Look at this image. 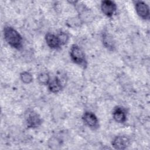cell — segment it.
<instances>
[{
    "label": "cell",
    "mask_w": 150,
    "mask_h": 150,
    "mask_svg": "<svg viewBox=\"0 0 150 150\" xmlns=\"http://www.w3.org/2000/svg\"><path fill=\"white\" fill-rule=\"evenodd\" d=\"M4 36L6 42L12 47L20 49L22 46V38L19 33L11 26L4 29Z\"/></svg>",
    "instance_id": "1"
},
{
    "label": "cell",
    "mask_w": 150,
    "mask_h": 150,
    "mask_svg": "<svg viewBox=\"0 0 150 150\" xmlns=\"http://www.w3.org/2000/svg\"><path fill=\"white\" fill-rule=\"evenodd\" d=\"M70 56L71 60L74 63L83 67L84 69L86 68L87 62L84 52L78 45H72L70 50Z\"/></svg>",
    "instance_id": "2"
},
{
    "label": "cell",
    "mask_w": 150,
    "mask_h": 150,
    "mask_svg": "<svg viewBox=\"0 0 150 150\" xmlns=\"http://www.w3.org/2000/svg\"><path fill=\"white\" fill-rule=\"evenodd\" d=\"M75 8L79 13V16L83 23H88L93 19V13L85 4L79 2H75Z\"/></svg>",
    "instance_id": "3"
},
{
    "label": "cell",
    "mask_w": 150,
    "mask_h": 150,
    "mask_svg": "<svg viewBox=\"0 0 150 150\" xmlns=\"http://www.w3.org/2000/svg\"><path fill=\"white\" fill-rule=\"evenodd\" d=\"M135 8L137 15L144 20L149 19V8L144 1H138L135 2Z\"/></svg>",
    "instance_id": "4"
},
{
    "label": "cell",
    "mask_w": 150,
    "mask_h": 150,
    "mask_svg": "<svg viewBox=\"0 0 150 150\" xmlns=\"http://www.w3.org/2000/svg\"><path fill=\"white\" fill-rule=\"evenodd\" d=\"M26 123L28 128H35L39 127L42 124V120L38 113L30 111L28 112L26 116Z\"/></svg>",
    "instance_id": "5"
},
{
    "label": "cell",
    "mask_w": 150,
    "mask_h": 150,
    "mask_svg": "<svg viewBox=\"0 0 150 150\" xmlns=\"http://www.w3.org/2000/svg\"><path fill=\"white\" fill-rule=\"evenodd\" d=\"M82 118L84 123L92 129H96L98 128V120L96 115L92 112H85L83 115Z\"/></svg>",
    "instance_id": "6"
},
{
    "label": "cell",
    "mask_w": 150,
    "mask_h": 150,
    "mask_svg": "<svg viewBox=\"0 0 150 150\" xmlns=\"http://www.w3.org/2000/svg\"><path fill=\"white\" fill-rule=\"evenodd\" d=\"M101 10L107 17H111L117 10V5L112 1H103L101 3Z\"/></svg>",
    "instance_id": "7"
},
{
    "label": "cell",
    "mask_w": 150,
    "mask_h": 150,
    "mask_svg": "<svg viewBox=\"0 0 150 150\" xmlns=\"http://www.w3.org/2000/svg\"><path fill=\"white\" fill-rule=\"evenodd\" d=\"M65 80L63 77L56 76L55 78L50 81L48 85L49 90L53 93H58L63 87V81Z\"/></svg>",
    "instance_id": "8"
},
{
    "label": "cell",
    "mask_w": 150,
    "mask_h": 150,
    "mask_svg": "<svg viewBox=\"0 0 150 150\" xmlns=\"http://www.w3.org/2000/svg\"><path fill=\"white\" fill-rule=\"evenodd\" d=\"M130 144L129 139L124 135L117 136L112 141V146L116 149H125Z\"/></svg>",
    "instance_id": "9"
},
{
    "label": "cell",
    "mask_w": 150,
    "mask_h": 150,
    "mask_svg": "<svg viewBox=\"0 0 150 150\" xmlns=\"http://www.w3.org/2000/svg\"><path fill=\"white\" fill-rule=\"evenodd\" d=\"M45 40L47 46L53 49H59L61 46L57 35L52 33H47L45 35Z\"/></svg>",
    "instance_id": "10"
},
{
    "label": "cell",
    "mask_w": 150,
    "mask_h": 150,
    "mask_svg": "<svg viewBox=\"0 0 150 150\" xmlns=\"http://www.w3.org/2000/svg\"><path fill=\"white\" fill-rule=\"evenodd\" d=\"M114 120L118 123H123L127 120V114L124 108L122 107H116L112 112Z\"/></svg>",
    "instance_id": "11"
},
{
    "label": "cell",
    "mask_w": 150,
    "mask_h": 150,
    "mask_svg": "<svg viewBox=\"0 0 150 150\" xmlns=\"http://www.w3.org/2000/svg\"><path fill=\"white\" fill-rule=\"evenodd\" d=\"M103 44L110 50H113L115 49V42L111 35L107 32H104L102 35Z\"/></svg>",
    "instance_id": "12"
},
{
    "label": "cell",
    "mask_w": 150,
    "mask_h": 150,
    "mask_svg": "<svg viewBox=\"0 0 150 150\" xmlns=\"http://www.w3.org/2000/svg\"><path fill=\"white\" fill-rule=\"evenodd\" d=\"M83 22L79 16L69 18L66 20V25L71 28H77L80 27L82 24Z\"/></svg>",
    "instance_id": "13"
},
{
    "label": "cell",
    "mask_w": 150,
    "mask_h": 150,
    "mask_svg": "<svg viewBox=\"0 0 150 150\" xmlns=\"http://www.w3.org/2000/svg\"><path fill=\"white\" fill-rule=\"evenodd\" d=\"M38 81L39 84L42 85H47L50 82V76L47 72H41L37 77Z\"/></svg>",
    "instance_id": "14"
},
{
    "label": "cell",
    "mask_w": 150,
    "mask_h": 150,
    "mask_svg": "<svg viewBox=\"0 0 150 150\" xmlns=\"http://www.w3.org/2000/svg\"><path fill=\"white\" fill-rule=\"evenodd\" d=\"M20 79L25 84H29L33 81V76L28 71H23L20 74Z\"/></svg>",
    "instance_id": "15"
},
{
    "label": "cell",
    "mask_w": 150,
    "mask_h": 150,
    "mask_svg": "<svg viewBox=\"0 0 150 150\" xmlns=\"http://www.w3.org/2000/svg\"><path fill=\"white\" fill-rule=\"evenodd\" d=\"M57 38L59 39V43L61 46L66 45L68 42L69 39V37L68 35L64 32H60L57 35Z\"/></svg>",
    "instance_id": "16"
}]
</instances>
